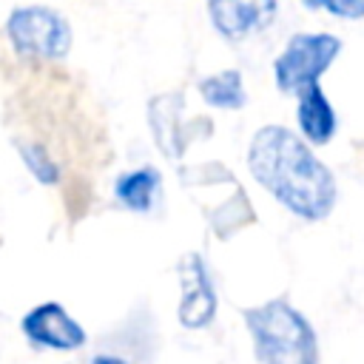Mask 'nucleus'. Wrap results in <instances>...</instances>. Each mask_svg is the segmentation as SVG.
Wrapping results in <instances>:
<instances>
[{
	"label": "nucleus",
	"instance_id": "nucleus-1",
	"mask_svg": "<svg viewBox=\"0 0 364 364\" xmlns=\"http://www.w3.org/2000/svg\"><path fill=\"white\" fill-rule=\"evenodd\" d=\"M250 176L293 216L321 222L333 213L338 185L313 148L284 125H264L247 145Z\"/></svg>",
	"mask_w": 364,
	"mask_h": 364
},
{
	"label": "nucleus",
	"instance_id": "nucleus-2",
	"mask_svg": "<svg viewBox=\"0 0 364 364\" xmlns=\"http://www.w3.org/2000/svg\"><path fill=\"white\" fill-rule=\"evenodd\" d=\"M259 364H318V338L307 316L287 299H270L242 313Z\"/></svg>",
	"mask_w": 364,
	"mask_h": 364
},
{
	"label": "nucleus",
	"instance_id": "nucleus-3",
	"mask_svg": "<svg viewBox=\"0 0 364 364\" xmlns=\"http://www.w3.org/2000/svg\"><path fill=\"white\" fill-rule=\"evenodd\" d=\"M6 37L26 60H63L71 51V26L51 6H17L6 17Z\"/></svg>",
	"mask_w": 364,
	"mask_h": 364
},
{
	"label": "nucleus",
	"instance_id": "nucleus-4",
	"mask_svg": "<svg viewBox=\"0 0 364 364\" xmlns=\"http://www.w3.org/2000/svg\"><path fill=\"white\" fill-rule=\"evenodd\" d=\"M341 54V40L327 31H299L287 40L273 63V80L282 94H299L316 85L318 77Z\"/></svg>",
	"mask_w": 364,
	"mask_h": 364
},
{
	"label": "nucleus",
	"instance_id": "nucleus-5",
	"mask_svg": "<svg viewBox=\"0 0 364 364\" xmlns=\"http://www.w3.org/2000/svg\"><path fill=\"white\" fill-rule=\"evenodd\" d=\"M176 276H179V324L185 330H202L216 318V290H213V279L210 270L205 264V259L199 253H185L176 264Z\"/></svg>",
	"mask_w": 364,
	"mask_h": 364
},
{
	"label": "nucleus",
	"instance_id": "nucleus-6",
	"mask_svg": "<svg viewBox=\"0 0 364 364\" xmlns=\"http://www.w3.org/2000/svg\"><path fill=\"white\" fill-rule=\"evenodd\" d=\"M20 330L34 347H43V350L71 353V350L85 347V341H88L85 327L60 301H43V304L31 307L20 318Z\"/></svg>",
	"mask_w": 364,
	"mask_h": 364
},
{
	"label": "nucleus",
	"instance_id": "nucleus-7",
	"mask_svg": "<svg viewBox=\"0 0 364 364\" xmlns=\"http://www.w3.org/2000/svg\"><path fill=\"white\" fill-rule=\"evenodd\" d=\"M279 11V0H208V20L228 43H242L264 31Z\"/></svg>",
	"mask_w": 364,
	"mask_h": 364
},
{
	"label": "nucleus",
	"instance_id": "nucleus-8",
	"mask_svg": "<svg viewBox=\"0 0 364 364\" xmlns=\"http://www.w3.org/2000/svg\"><path fill=\"white\" fill-rule=\"evenodd\" d=\"M296 122L301 131V139L307 145H327L336 131H338V117L336 108L330 102V97L324 94V88L307 85L304 91H299V105H296Z\"/></svg>",
	"mask_w": 364,
	"mask_h": 364
},
{
	"label": "nucleus",
	"instance_id": "nucleus-9",
	"mask_svg": "<svg viewBox=\"0 0 364 364\" xmlns=\"http://www.w3.org/2000/svg\"><path fill=\"white\" fill-rule=\"evenodd\" d=\"M179 114H182V94L179 91L156 94L148 105V119H151L154 139H156L159 151L171 159L182 156L185 145L191 139V131L185 125H179Z\"/></svg>",
	"mask_w": 364,
	"mask_h": 364
},
{
	"label": "nucleus",
	"instance_id": "nucleus-10",
	"mask_svg": "<svg viewBox=\"0 0 364 364\" xmlns=\"http://www.w3.org/2000/svg\"><path fill=\"white\" fill-rule=\"evenodd\" d=\"M159 193V171L156 168H134L117 176L114 196L122 208L134 213H148Z\"/></svg>",
	"mask_w": 364,
	"mask_h": 364
},
{
	"label": "nucleus",
	"instance_id": "nucleus-11",
	"mask_svg": "<svg viewBox=\"0 0 364 364\" xmlns=\"http://www.w3.org/2000/svg\"><path fill=\"white\" fill-rule=\"evenodd\" d=\"M199 97L219 111H239L247 102V91H245V80L242 71L236 68H225L216 74H208L199 80Z\"/></svg>",
	"mask_w": 364,
	"mask_h": 364
},
{
	"label": "nucleus",
	"instance_id": "nucleus-12",
	"mask_svg": "<svg viewBox=\"0 0 364 364\" xmlns=\"http://www.w3.org/2000/svg\"><path fill=\"white\" fill-rule=\"evenodd\" d=\"M17 154L26 165V171L40 182V185H57L60 182V165L51 159L48 148H43L40 142H26L17 139Z\"/></svg>",
	"mask_w": 364,
	"mask_h": 364
},
{
	"label": "nucleus",
	"instance_id": "nucleus-13",
	"mask_svg": "<svg viewBox=\"0 0 364 364\" xmlns=\"http://www.w3.org/2000/svg\"><path fill=\"white\" fill-rule=\"evenodd\" d=\"M321 9L338 20H364V0H321Z\"/></svg>",
	"mask_w": 364,
	"mask_h": 364
},
{
	"label": "nucleus",
	"instance_id": "nucleus-14",
	"mask_svg": "<svg viewBox=\"0 0 364 364\" xmlns=\"http://www.w3.org/2000/svg\"><path fill=\"white\" fill-rule=\"evenodd\" d=\"M91 364H128V361L119 358V355H108V353H102V355H94Z\"/></svg>",
	"mask_w": 364,
	"mask_h": 364
},
{
	"label": "nucleus",
	"instance_id": "nucleus-15",
	"mask_svg": "<svg viewBox=\"0 0 364 364\" xmlns=\"http://www.w3.org/2000/svg\"><path fill=\"white\" fill-rule=\"evenodd\" d=\"M304 9H310V11H318L321 9V0H299Z\"/></svg>",
	"mask_w": 364,
	"mask_h": 364
}]
</instances>
